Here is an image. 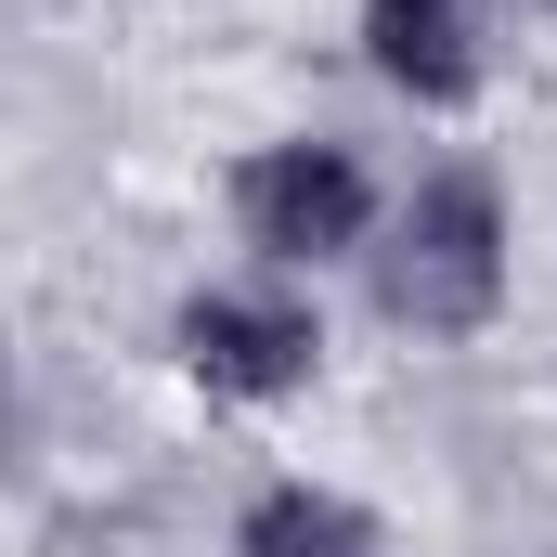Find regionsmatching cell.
<instances>
[{
    "instance_id": "6da1fadb",
    "label": "cell",
    "mask_w": 557,
    "mask_h": 557,
    "mask_svg": "<svg viewBox=\"0 0 557 557\" xmlns=\"http://www.w3.org/2000/svg\"><path fill=\"white\" fill-rule=\"evenodd\" d=\"M493 298H506V208H493L480 169H454V182L416 195V221L376 247V311L416 324V337H467Z\"/></svg>"
},
{
    "instance_id": "7a4b0ae2",
    "label": "cell",
    "mask_w": 557,
    "mask_h": 557,
    "mask_svg": "<svg viewBox=\"0 0 557 557\" xmlns=\"http://www.w3.org/2000/svg\"><path fill=\"white\" fill-rule=\"evenodd\" d=\"M234 208H247V247H273V260H337V247H363V169L337 156V143H273L247 182H234Z\"/></svg>"
},
{
    "instance_id": "3957f363",
    "label": "cell",
    "mask_w": 557,
    "mask_h": 557,
    "mask_svg": "<svg viewBox=\"0 0 557 557\" xmlns=\"http://www.w3.org/2000/svg\"><path fill=\"white\" fill-rule=\"evenodd\" d=\"M182 363L221 389V403H273L311 376V324L273 311V298H195L182 311Z\"/></svg>"
},
{
    "instance_id": "277c9868",
    "label": "cell",
    "mask_w": 557,
    "mask_h": 557,
    "mask_svg": "<svg viewBox=\"0 0 557 557\" xmlns=\"http://www.w3.org/2000/svg\"><path fill=\"white\" fill-rule=\"evenodd\" d=\"M363 39H376V78L416 104H467L480 78V0H376Z\"/></svg>"
},
{
    "instance_id": "5b68a950",
    "label": "cell",
    "mask_w": 557,
    "mask_h": 557,
    "mask_svg": "<svg viewBox=\"0 0 557 557\" xmlns=\"http://www.w3.org/2000/svg\"><path fill=\"white\" fill-rule=\"evenodd\" d=\"M247 557H389V545H376V519L337 506V493H260V506H247Z\"/></svg>"
}]
</instances>
